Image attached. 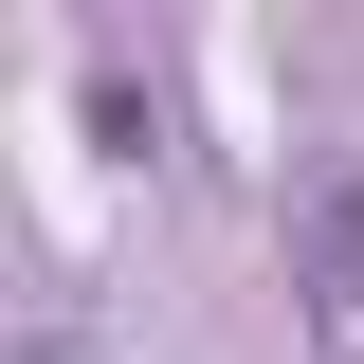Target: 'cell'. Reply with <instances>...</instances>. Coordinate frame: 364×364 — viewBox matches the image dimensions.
I'll return each instance as SVG.
<instances>
[{
	"instance_id": "cell-1",
	"label": "cell",
	"mask_w": 364,
	"mask_h": 364,
	"mask_svg": "<svg viewBox=\"0 0 364 364\" xmlns=\"http://www.w3.org/2000/svg\"><path fill=\"white\" fill-rule=\"evenodd\" d=\"M291 291H310L328 364H364V146H328V164L291 182Z\"/></svg>"
}]
</instances>
